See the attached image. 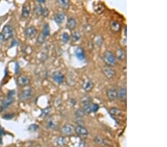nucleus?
<instances>
[{
	"instance_id": "1",
	"label": "nucleus",
	"mask_w": 167,
	"mask_h": 147,
	"mask_svg": "<svg viewBox=\"0 0 167 147\" xmlns=\"http://www.w3.org/2000/svg\"><path fill=\"white\" fill-rule=\"evenodd\" d=\"M103 61L106 66L113 67L117 65V58L111 51H107L103 54Z\"/></svg>"
},
{
	"instance_id": "2",
	"label": "nucleus",
	"mask_w": 167,
	"mask_h": 147,
	"mask_svg": "<svg viewBox=\"0 0 167 147\" xmlns=\"http://www.w3.org/2000/svg\"><path fill=\"white\" fill-rule=\"evenodd\" d=\"M2 34L4 36L5 40H10V38L13 36V34H14V30H13L12 27L10 25H5L3 28V29H2Z\"/></svg>"
},
{
	"instance_id": "3",
	"label": "nucleus",
	"mask_w": 167,
	"mask_h": 147,
	"mask_svg": "<svg viewBox=\"0 0 167 147\" xmlns=\"http://www.w3.org/2000/svg\"><path fill=\"white\" fill-rule=\"evenodd\" d=\"M102 70V72H103L104 75L106 76L107 78H108V79L113 78L114 76H115V74H116V72L114 71V69L112 68L110 66H104Z\"/></svg>"
},
{
	"instance_id": "4",
	"label": "nucleus",
	"mask_w": 167,
	"mask_h": 147,
	"mask_svg": "<svg viewBox=\"0 0 167 147\" xmlns=\"http://www.w3.org/2000/svg\"><path fill=\"white\" fill-rule=\"evenodd\" d=\"M61 132L65 136H69L73 135V133L74 132V128L71 124H66L62 127Z\"/></svg>"
},
{
	"instance_id": "5",
	"label": "nucleus",
	"mask_w": 167,
	"mask_h": 147,
	"mask_svg": "<svg viewBox=\"0 0 167 147\" xmlns=\"http://www.w3.org/2000/svg\"><path fill=\"white\" fill-rule=\"evenodd\" d=\"M32 95H33V90L31 88H28V89H25L21 91L20 97L22 101H26V100H29L32 97Z\"/></svg>"
},
{
	"instance_id": "6",
	"label": "nucleus",
	"mask_w": 167,
	"mask_h": 147,
	"mask_svg": "<svg viewBox=\"0 0 167 147\" xmlns=\"http://www.w3.org/2000/svg\"><path fill=\"white\" fill-rule=\"evenodd\" d=\"M14 101V98L13 96H8L6 97V99L4 100V101L2 102V106L0 107V112L3 111L4 109H5L6 108L9 107L10 106L12 105V103Z\"/></svg>"
},
{
	"instance_id": "7",
	"label": "nucleus",
	"mask_w": 167,
	"mask_h": 147,
	"mask_svg": "<svg viewBox=\"0 0 167 147\" xmlns=\"http://www.w3.org/2000/svg\"><path fill=\"white\" fill-rule=\"evenodd\" d=\"M84 111L87 114H90L91 112H96L99 109V106L97 103H89L84 106Z\"/></svg>"
},
{
	"instance_id": "8",
	"label": "nucleus",
	"mask_w": 167,
	"mask_h": 147,
	"mask_svg": "<svg viewBox=\"0 0 167 147\" xmlns=\"http://www.w3.org/2000/svg\"><path fill=\"white\" fill-rule=\"evenodd\" d=\"M74 131L78 135H80L81 137H86L88 135V131L87 130V129L82 126H77L75 128Z\"/></svg>"
},
{
	"instance_id": "9",
	"label": "nucleus",
	"mask_w": 167,
	"mask_h": 147,
	"mask_svg": "<svg viewBox=\"0 0 167 147\" xmlns=\"http://www.w3.org/2000/svg\"><path fill=\"white\" fill-rule=\"evenodd\" d=\"M29 82H30L29 78L25 75H21L17 78V83L20 86H25L28 85Z\"/></svg>"
},
{
	"instance_id": "10",
	"label": "nucleus",
	"mask_w": 167,
	"mask_h": 147,
	"mask_svg": "<svg viewBox=\"0 0 167 147\" xmlns=\"http://www.w3.org/2000/svg\"><path fill=\"white\" fill-rule=\"evenodd\" d=\"M110 28H111V30L116 34V33H118L120 32V30H121V25L117 22V21H111V23H110Z\"/></svg>"
},
{
	"instance_id": "11",
	"label": "nucleus",
	"mask_w": 167,
	"mask_h": 147,
	"mask_svg": "<svg viewBox=\"0 0 167 147\" xmlns=\"http://www.w3.org/2000/svg\"><path fill=\"white\" fill-rule=\"evenodd\" d=\"M107 97H108V100H110L111 101L115 100L117 98V91L116 88H112L108 89L107 91Z\"/></svg>"
},
{
	"instance_id": "12",
	"label": "nucleus",
	"mask_w": 167,
	"mask_h": 147,
	"mask_svg": "<svg viewBox=\"0 0 167 147\" xmlns=\"http://www.w3.org/2000/svg\"><path fill=\"white\" fill-rule=\"evenodd\" d=\"M37 33V30L34 27L31 26V27H28L25 30V35L28 38H34Z\"/></svg>"
},
{
	"instance_id": "13",
	"label": "nucleus",
	"mask_w": 167,
	"mask_h": 147,
	"mask_svg": "<svg viewBox=\"0 0 167 147\" xmlns=\"http://www.w3.org/2000/svg\"><path fill=\"white\" fill-rule=\"evenodd\" d=\"M53 80L58 84H61L62 83L63 81H64V76L63 74L61 73V72H59V71H56L55 72L54 74H53Z\"/></svg>"
},
{
	"instance_id": "14",
	"label": "nucleus",
	"mask_w": 167,
	"mask_h": 147,
	"mask_svg": "<svg viewBox=\"0 0 167 147\" xmlns=\"http://www.w3.org/2000/svg\"><path fill=\"white\" fill-rule=\"evenodd\" d=\"M93 87H94V83L90 79H87L82 84V88L86 91H90L93 88Z\"/></svg>"
},
{
	"instance_id": "15",
	"label": "nucleus",
	"mask_w": 167,
	"mask_h": 147,
	"mask_svg": "<svg viewBox=\"0 0 167 147\" xmlns=\"http://www.w3.org/2000/svg\"><path fill=\"white\" fill-rule=\"evenodd\" d=\"M30 6L28 3H25L22 7V16L24 18H28L30 15Z\"/></svg>"
},
{
	"instance_id": "16",
	"label": "nucleus",
	"mask_w": 167,
	"mask_h": 147,
	"mask_svg": "<svg viewBox=\"0 0 167 147\" xmlns=\"http://www.w3.org/2000/svg\"><path fill=\"white\" fill-rule=\"evenodd\" d=\"M127 92H126V88H121L120 89L119 92L117 93V97H119V99L122 100V101H125L126 100Z\"/></svg>"
},
{
	"instance_id": "17",
	"label": "nucleus",
	"mask_w": 167,
	"mask_h": 147,
	"mask_svg": "<svg viewBox=\"0 0 167 147\" xmlns=\"http://www.w3.org/2000/svg\"><path fill=\"white\" fill-rule=\"evenodd\" d=\"M116 57L120 60H124L126 59V52L123 48H119L116 51Z\"/></svg>"
},
{
	"instance_id": "18",
	"label": "nucleus",
	"mask_w": 167,
	"mask_h": 147,
	"mask_svg": "<svg viewBox=\"0 0 167 147\" xmlns=\"http://www.w3.org/2000/svg\"><path fill=\"white\" fill-rule=\"evenodd\" d=\"M76 20L74 18H69L67 21V27L69 30H74L76 28Z\"/></svg>"
},
{
	"instance_id": "19",
	"label": "nucleus",
	"mask_w": 167,
	"mask_h": 147,
	"mask_svg": "<svg viewBox=\"0 0 167 147\" xmlns=\"http://www.w3.org/2000/svg\"><path fill=\"white\" fill-rule=\"evenodd\" d=\"M66 18V15L63 13H58L54 17V20L57 24H61L63 22V21Z\"/></svg>"
},
{
	"instance_id": "20",
	"label": "nucleus",
	"mask_w": 167,
	"mask_h": 147,
	"mask_svg": "<svg viewBox=\"0 0 167 147\" xmlns=\"http://www.w3.org/2000/svg\"><path fill=\"white\" fill-rule=\"evenodd\" d=\"M75 54L76 56L79 60H83L85 58V52L82 48H78L75 51Z\"/></svg>"
},
{
	"instance_id": "21",
	"label": "nucleus",
	"mask_w": 167,
	"mask_h": 147,
	"mask_svg": "<svg viewBox=\"0 0 167 147\" xmlns=\"http://www.w3.org/2000/svg\"><path fill=\"white\" fill-rule=\"evenodd\" d=\"M110 114L114 116H122L123 115V112L121 110L117 108H111L110 109Z\"/></svg>"
},
{
	"instance_id": "22",
	"label": "nucleus",
	"mask_w": 167,
	"mask_h": 147,
	"mask_svg": "<svg viewBox=\"0 0 167 147\" xmlns=\"http://www.w3.org/2000/svg\"><path fill=\"white\" fill-rule=\"evenodd\" d=\"M44 9H45V8H43L42 6H41L40 5H36L34 8V12L37 16H42Z\"/></svg>"
},
{
	"instance_id": "23",
	"label": "nucleus",
	"mask_w": 167,
	"mask_h": 147,
	"mask_svg": "<svg viewBox=\"0 0 167 147\" xmlns=\"http://www.w3.org/2000/svg\"><path fill=\"white\" fill-rule=\"evenodd\" d=\"M58 3L60 4L61 7H62L63 8L68 9L70 6V1L69 0H57Z\"/></svg>"
},
{
	"instance_id": "24",
	"label": "nucleus",
	"mask_w": 167,
	"mask_h": 147,
	"mask_svg": "<svg viewBox=\"0 0 167 147\" xmlns=\"http://www.w3.org/2000/svg\"><path fill=\"white\" fill-rule=\"evenodd\" d=\"M104 10H105V6L102 4H97L94 6V10L98 14H102L104 11Z\"/></svg>"
},
{
	"instance_id": "25",
	"label": "nucleus",
	"mask_w": 167,
	"mask_h": 147,
	"mask_svg": "<svg viewBox=\"0 0 167 147\" xmlns=\"http://www.w3.org/2000/svg\"><path fill=\"white\" fill-rule=\"evenodd\" d=\"M91 103V98L88 96H84L81 98V103L85 106Z\"/></svg>"
},
{
	"instance_id": "26",
	"label": "nucleus",
	"mask_w": 167,
	"mask_h": 147,
	"mask_svg": "<svg viewBox=\"0 0 167 147\" xmlns=\"http://www.w3.org/2000/svg\"><path fill=\"white\" fill-rule=\"evenodd\" d=\"M56 143L60 146H64L66 144V139H65V137H57V139L56 140Z\"/></svg>"
},
{
	"instance_id": "27",
	"label": "nucleus",
	"mask_w": 167,
	"mask_h": 147,
	"mask_svg": "<svg viewBox=\"0 0 167 147\" xmlns=\"http://www.w3.org/2000/svg\"><path fill=\"white\" fill-rule=\"evenodd\" d=\"M42 34L45 36L46 37H47L48 36L50 35V28H49V25H48V24H46V25H44Z\"/></svg>"
},
{
	"instance_id": "28",
	"label": "nucleus",
	"mask_w": 167,
	"mask_h": 147,
	"mask_svg": "<svg viewBox=\"0 0 167 147\" xmlns=\"http://www.w3.org/2000/svg\"><path fill=\"white\" fill-rule=\"evenodd\" d=\"M47 126H48V128L51 129H56V123L54 120H49L47 122Z\"/></svg>"
},
{
	"instance_id": "29",
	"label": "nucleus",
	"mask_w": 167,
	"mask_h": 147,
	"mask_svg": "<svg viewBox=\"0 0 167 147\" xmlns=\"http://www.w3.org/2000/svg\"><path fill=\"white\" fill-rule=\"evenodd\" d=\"M75 114L77 117H82L85 114H86V112L84 111L83 108H78L75 112Z\"/></svg>"
},
{
	"instance_id": "30",
	"label": "nucleus",
	"mask_w": 167,
	"mask_h": 147,
	"mask_svg": "<svg viewBox=\"0 0 167 147\" xmlns=\"http://www.w3.org/2000/svg\"><path fill=\"white\" fill-rule=\"evenodd\" d=\"M71 37H72V40L74 42H77L80 38V34L78 31H74V32H73Z\"/></svg>"
},
{
	"instance_id": "31",
	"label": "nucleus",
	"mask_w": 167,
	"mask_h": 147,
	"mask_svg": "<svg viewBox=\"0 0 167 147\" xmlns=\"http://www.w3.org/2000/svg\"><path fill=\"white\" fill-rule=\"evenodd\" d=\"M46 36L43 35L42 34H40V35L38 36V38H37V43L38 44H42L46 41Z\"/></svg>"
},
{
	"instance_id": "32",
	"label": "nucleus",
	"mask_w": 167,
	"mask_h": 147,
	"mask_svg": "<svg viewBox=\"0 0 167 147\" xmlns=\"http://www.w3.org/2000/svg\"><path fill=\"white\" fill-rule=\"evenodd\" d=\"M50 112H51V107H48V108H46L42 109V114H41V117H44V116L48 115Z\"/></svg>"
},
{
	"instance_id": "33",
	"label": "nucleus",
	"mask_w": 167,
	"mask_h": 147,
	"mask_svg": "<svg viewBox=\"0 0 167 147\" xmlns=\"http://www.w3.org/2000/svg\"><path fill=\"white\" fill-rule=\"evenodd\" d=\"M69 40H70V36H69V35L67 33H64L62 35V40L63 42H67Z\"/></svg>"
},
{
	"instance_id": "34",
	"label": "nucleus",
	"mask_w": 167,
	"mask_h": 147,
	"mask_svg": "<svg viewBox=\"0 0 167 147\" xmlns=\"http://www.w3.org/2000/svg\"><path fill=\"white\" fill-rule=\"evenodd\" d=\"M102 38L101 36H97L95 39V43L98 46H100L102 45Z\"/></svg>"
},
{
	"instance_id": "35",
	"label": "nucleus",
	"mask_w": 167,
	"mask_h": 147,
	"mask_svg": "<svg viewBox=\"0 0 167 147\" xmlns=\"http://www.w3.org/2000/svg\"><path fill=\"white\" fill-rule=\"evenodd\" d=\"M37 129H38V126H37V125L32 124V125H30V126H29V128H28V130L32 131V132H34V131H36Z\"/></svg>"
},
{
	"instance_id": "36",
	"label": "nucleus",
	"mask_w": 167,
	"mask_h": 147,
	"mask_svg": "<svg viewBox=\"0 0 167 147\" xmlns=\"http://www.w3.org/2000/svg\"><path fill=\"white\" fill-rule=\"evenodd\" d=\"M14 117V114H5L3 116V118L4 119H6V120H10V119H12L13 117Z\"/></svg>"
},
{
	"instance_id": "37",
	"label": "nucleus",
	"mask_w": 167,
	"mask_h": 147,
	"mask_svg": "<svg viewBox=\"0 0 167 147\" xmlns=\"http://www.w3.org/2000/svg\"><path fill=\"white\" fill-rule=\"evenodd\" d=\"M75 122H76V123L78 124V126H82V124L84 123V122H83V120H82L81 117H78Z\"/></svg>"
},
{
	"instance_id": "38",
	"label": "nucleus",
	"mask_w": 167,
	"mask_h": 147,
	"mask_svg": "<svg viewBox=\"0 0 167 147\" xmlns=\"http://www.w3.org/2000/svg\"><path fill=\"white\" fill-rule=\"evenodd\" d=\"M102 137H100V136H97V137H95V141H96L97 143H102Z\"/></svg>"
},
{
	"instance_id": "39",
	"label": "nucleus",
	"mask_w": 167,
	"mask_h": 147,
	"mask_svg": "<svg viewBox=\"0 0 167 147\" xmlns=\"http://www.w3.org/2000/svg\"><path fill=\"white\" fill-rule=\"evenodd\" d=\"M4 135V130L0 126V144L2 143V135Z\"/></svg>"
},
{
	"instance_id": "40",
	"label": "nucleus",
	"mask_w": 167,
	"mask_h": 147,
	"mask_svg": "<svg viewBox=\"0 0 167 147\" xmlns=\"http://www.w3.org/2000/svg\"><path fill=\"white\" fill-rule=\"evenodd\" d=\"M5 41V39H4V36L2 34V33L0 34V45L2 44V43H3V42Z\"/></svg>"
},
{
	"instance_id": "41",
	"label": "nucleus",
	"mask_w": 167,
	"mask_h": 147,
	"mask_svg": "<svg viewBox=\"0 0 167 147\" xmlns=\"http://www.w3.org/2000/svg\"><path fill=\"white\" fill-rule=\"evenodd\" d=\"M37 2H38L39 3L42 4V3H45V2H46V0H37Z\"/></svg>"
},
{
	"instance_id": "42",
	"label": "nucleus",
	"mask_w": 167,
	"mask_h": 147,
	"mask_svg": "<svg viewBox=\"0 0 167 147\" xmlns=\"http://www.w3.org/2000/svg\"><path fill=\"white\" fill-rule=\"evenodd\" d=\"M125 35L126 36V27L125 28Z\"/></svg>"
}]
</instances>
